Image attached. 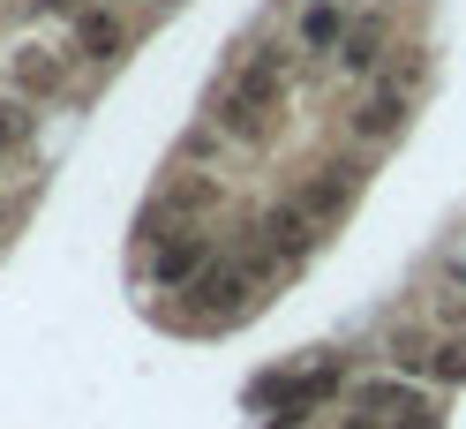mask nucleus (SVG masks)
Returning <instances> with one entry per match:
<instances>
[{
    "label": "nucleus",
    "mask_w": 466,
    "mask_h": 429,
    "mask_svg": "<svg viewBox=\"0 0 466 429\" xmlns=\"http://www.w3.org/2000/svg\"><path fill=\"white\" fill-rule=\"evenodd\" d=\"M286 83H294V53H248V61H233L211 91V128L226 143H241V151H264L286 121Z\"/></svg>",
    "instance_id": "f257e3e1"
},
{
    "label": "nucleus",
    "mask_w": 466,
    "mask_h": 429,
    "mask_svg": "<svg viewBox=\"0 0 466 429\" xmlns=\"http://www.w3.org/2000/svg\"><path fill=\"white\" fill-rule=\"evenodd\" d=\"M0 76H8V91L23 98H61L68 76H76V46H46V38H23L0 53Z\"/></svg>",
    "instance_id": "f03ea898"
},
{
    "label": "nucleus",
    "mask_w": 466,
    "mask_h": 429,
    "mask_svg": "<svg viewBox=\"0 0 466 429\" xmlns=\"http://www.w3.org/2000/svg\"><path fill=\"white\" fill-rule=\"evenodd\" d=\"M256 279H264V271H248V264H203L196 286H188L196 324H233V317L256 301Z\"/></svg>",
    "instance_id": "7ed1b4c3"
},
{
    "label": "nucleus",
    "mask_w": 466,
    "mask_h": 429,
    "mask_svg": "<svg viewBox=\"0 0 466 429\" xmlns=\"http://www.w3.org/2000/svg\"><path fill=\"white\" fill-rule=\"evenodd\" d=\"M203 264H211V226H173L151 249V286L158 294H188Z\"/></svg>",
    "instance_id": "20e7f679"
},
{
    "label": "nucleus",
    "mask_w": 466,
    "mask_h": 429,
    "mask_svg": "<svg viewBox=\"0 0 466 429\" xmlns=\"http://www.w3.org/2000/svg\"><path fill=\"white\" fill-rule=\"evenodd\" d=\"M406 113H414V98H406V83H399V76H391V83H369L361 106L346 113V136H354L361 151H384V143L406 128Z\"/></svg>",
    "instance_id": "39448f33"
},
{
    "label": "nucleus",
    "mask_w": 466,
    "mask_h": 429,
    "mask_svg": "<svg viewBox=\"0 0 466 429\" xmlns=\"http://www.w3.org/2000/svg\"><path fill=\"white\" fill-rule=\"evenodd\" d=\"M391 61V15L384 8H361L354 15V31L339 38V53H331V76H346V83H376V68Z\"/></svg>",
    "instance_id": "423d86ee"
},
{
    "label": "nucleus",
    "mask_w": 466,
    "mask_h": 429,
    "mask_svg": "<svg viewBox=\"0 0 466 429\" xmlns=\"http://www.w3.org/2000/svg\"><path fill=\"white\" fill-rule=\"evenodd\" d=\"M324 234H331V226L316 219V211L301 204V196H279V204L264 211V249H271V256H309Z\"/></svg>",
    "instance_id": "0eeeda50"
},
{
    "label": "nucleus",
    "mask_w": 466,
    "mask_h": 429,
    "mask_svg": "<svg viewBox=\"0 0 466 429\" xmlns=\"http://www.w3.org/2000/svg\"><path fill=\"white\" fill-rule=\"evenodd\" d=\"M354 0H309V8L294 15V53H316V61H331L339 53V38L354 31Z\"/></svg>",
    "instance_id": "6e6552de"
},
{
    "label": "nucleus",
    "mask_w": 466,
    "mask_h": 429,
    "mask_svg": "<svg viewBox=\"0 0 466 429\" xmlns=\"http://www.w3.org/2000/svg\"><path fill=\"white\" fill-rule=\"evenodd\" d=\"M218 174H181L166 196H158V211H151V226L158 234H173V226H203V211H218Z\"/></svg>",
    "instance_id": "1a4fd4ad"
},
{
    "label": "nucleus",
    "mask_w": 466,
    "mask_h": 429,
    "mask_svg": "<svg viewBox=\"0 0 466 429\" xmlns=\"http://www.w3.org/2000/svg\"><path fill=\"white\" fill-rule=\"evenodd\" d=\"M121 46H128V23L113 15V8H76V61H121Z\"/></svg>",
    "instance_id": "9d476101"
},
{
    "label": "nucleus",
    "mask_w": 466,
    "mask_h": 429,
    "mask_svg": "<svg viewBox=\"0 0 466 429\" xmlns=\"http://www.w3.org/2000/svg\"><path fill=\"white\" fill-rule=\"evenodd\" d=\"M38 98H23V91H0V158H15L23 143L38 136V113H31Z\"/></svg>",
    "instance_id": "9b49d317"
},
{
    "label": "nucleus",
    "mask_w": 466,
    "mask_h": 429,
    "mask_svg": "<svg viewBox=\"0 0 466 429\" xmlns=\"http://www.w3.org/2000/svg\"><path fill=\"white\" fill-rule=\"evenodd\" d=\"M361 407H376V414H384V422H399V414H414L421 399L406 392L399 377H384V384H361Z\"/></svg>",
    "instance_id": "f8f14e48"
},
{
    "label": "nucleus",
    "mask_w": 466,
    "mask_h": 429,
    "mask_svg": "<svg viewBox=\"0 0 466 429\" xmlns=\"http://www.w3.org/2000/svg\"><path fill=\"white\" fill-rule=\"evenodd\" d=\"M301 204H309L316 219H324V226H331V219L346 211V181H339V166H331V174H316V181L301 189Z\"/></svg>",
    "instance_id": "ddd939ff"
},
{
    "label": "nucleus",
    "mask_w": 466,
    "mask_h": 429,
    "mask_svg": "<svg viewBox=\"0 0 466 429\" xmlns=\"http://www.w3.org/2000/svg\"><path fill=\"white\" fill-rule=\"evenodd\" d=\"M429 377L436 384H466V339H436L429 347Z\"/></svg>",
    "instance_id": "4468645a"
},
{
    "label": "nucleus",
    "mask_w": 466,
    "mask_h": 429,
    "mask_svg": "<svg viewBox=\"0 0 466 429\" xmlns=\"http://www.w3.org/2000/svg\"><path fill=\"white\" fill-rule=\"evenodd\" d=\"M339 429H391V422L376 414V407H361V399H354V414H339Z\"/></svg>",
    "instance_id": "2eb2a0df"
},
{
    "label": "nucleus",
    "mask_w": 466,
    "mask_h": 429,
    "mask_svg": "<svg viewBox=\"0 0 466 429\" xmlns=\"http://www.w3.org/2000/svg\"><path fill=\"white\" fill-rule=\"evenodd\" d=\"M391 429H444V414H436V407H429V399H421V407H414V414H399Z\"/></svg>",
    "instance_id": "dca6fc26"
},
{
    "label": "nucleus",
    "mask_w": 466,
    "mask_h": 429,
    "mask_svg": "<svg viewBox=\"0 0 466 429\" xmlns=\"http://www.w3.org/2000/svg\"><path fill=\"white\" fill-rule=\"evenodd\" d=\"M271 429H301V422H294V414H286V422H271Z\"/></svg>",
    "instance_id": "f3484780"
},
{
    "label": "nucleus",
    "mask_w": 466,
    "mask_h": 429,
    "mask_svg": "<svg viewBox=\"0 0 466 429\" xmlns=\"http://www.w3.org/2000/svg\"><path fill=\"white\" fill-rule=\"evenodd\" d=\"M151 8H173V0H151Z\"/></svg>",
    "instance_id": "a211bd4d"
}]
</instances>
